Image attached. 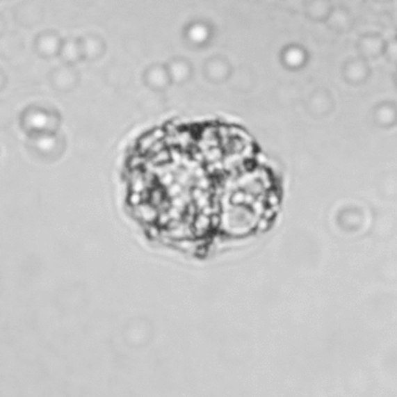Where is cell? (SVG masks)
<instances>
[{
  "mask_svg": "<svg viewBox=\"0 0 397 397\" xmlns=\"http://www.w3.org/2000/svg\"><path fill=\"white\" fill-rule=\"evenodd\" d=\"M305 111L311 118H328L336 107L335 99L333 93L326 88H318L311 93H309L308 98L305 99Z\"/></svg>",
  "mask_w": 397,
  "mask_h": 397,
  "instance_id": "1",
  "label": "cell"
},
{
  "mask_svg": "<svg viewBox=\"0 0 397 397\" xmlns=\"http://www.w3.org/2000/svg\"><path fill=\"white\" fill-rule=\"evenodd\" d=\"M373 74L368 60L360 56L346 59L342 66V79L350 86H362L369 81Z\"/></svg>",
  "mask_w": 397,
  "mask_h": 397,
  "instance_id": "2",
  "label": "cell"
},
{
  "mask_svg": "<svg viewBox=\"0 0 397 397\" xmlns=\"http://www.w3.org/2000/svg\"><path fill=\"white\" fill-rule=\"evenodd\" d=\"M279 62L286 71H301L310 62V53L299 43H290L280 50Z\"/></svg>",
  "mask_w": 397,
  "mask_h": 397,
  "instance_id": "3",
  "label": "cell"
},
{
  "mask_svg": "<svg viewBox=\"0 0 397 397\" xmlns=\"http://www.w3.org/2000/svg\"><path fill=\"white\" fill-rule=\"evenodd\" d=\"M388 41L382 34L364 33L357 39V56H360L368 62L371 59H378L385 56Z\"/></svg>",
  "mask_w": 397,
  "mask_h": 397,
  "instance_id": "4",
  "label": "cell"
},
{
  "mask_svg": "<svg viewBox=\"0 0 397 397\" xmlns=\"http://www.w3.org/2000/svg\"><path fill=\"white\" fill-rule=\"evenodd\" d=\"M204 74L210 83L220 84L229 80L233 74V66L226 56L213 55L206 59Z\"/></svg>",
  "mask_w": 397,
  "mask_h": 397,
  "instance_id": "5",
  "label": "cell"
},
{
  "mask_svg": "<svg viewBox=\"0 0 397 397\" xmlns=\"http://www.w3.org/2000/svg\"><path fill=\"white\" fill-rule=\"evenodd\" d=\"M213 38V26L209 22L193 21L184 29V40L192 48H204Z\"/></svg>",
  "mask_w": 397,
  "mask_h": 397,
  "instance_id": "6",
  "label": "cell"
},
{
  "mask_svg": "<svg viewBox=\"0 0 397 397\" xmlns=\"http://www.w3.org/2000/svg\"><path fill=\"white\" fill-rule=\"evenodd\" d=\"M58 115H54L53 111H48L46 108L32 107L24 111L22 120H24L26 129H32L34 132H46L53 131L50 125H54V122H58Z\"/></svg>",
  "mask_w": 397,
  "mask_h": 397,
  "instance_id": "7",
  "label": "cell"
},
{
  "mask_svg": "<svg viewBox=\"0 0 397 397\" xmlns=\"http://www.w3.org/2000/svg\"><path fill=\"white\" fill-rule=\"evenodd\" d=\"M49 81L54 89L67 92L76 88L80 82V74L77 73L74 66L63 64L50 72Z\"/></svg>",
  "mask_w": 397,
  "mask_h": 397,
  "instance_id": "8",
  "label": "cell"
},
{
  "mask_svg": "<svg viewBox=\"0 0 397 397\" xmlns=\"http://www.w3.org/2000/svg\"><path fill=\"white\" fill-rule=\"evenodd\" d=\"M63 39L53 30H47L38 34L34 40V50L42 58H51L59 55L62 48Z\"/></svg>",
  "mask_w": 397,
  "mask_h": 397,
  "instance_id": "9",
  "label": "cell"
},
{
  "mask_svg": "<svg viewBox=\"0 0 397 397\" xmlns=\"http://www.w3.org/2000/svg\"><path fill=\"white\" fill-rule=\"evenodd\" d=\"M143 81L149 89L165 91L172 83L166 64H152L143 73Z\"/></svg>",
  "mask_w": 397,
  "mask_h": 397,
  "instance_id": "10",
  "label": "cell"
},
{
  "mask_svg": "<svg viewBox=\"0 0 397 397\" xmlns=\"http://www.w3.org/2000/svg\"><path fill=\"white\" fill-rule=\"evenodd\" d=\"M373 123L380 129H393L397 125V104L393 100H384L373 109Z\"/></svg>",
  "mask_w": 397,
  "mask_h": 397,
  "instance_id": "11",
  "label": "cell"
},
{
  "mask_svg": "<svg viewBox=\"0 0 397 397\" xmlns=\"http://www.w3.org/2000/svg\"><path fill=\"white\" fill-rule=\"evenodd\" d=\"M355 23V19L351 12L342 6H334L326 22L327 28L336 33H348L353 29Z\"/></svg>",
  "mask_w": 397,
  "mask_h": 397,
  "instance_id": "12",
  "label": "cell"
},
{
  "mask_svg": "<svg viewBox=\"0 0 397 397\" xmlns=\"http://www.w3.org/2000/svg\"><path fill=\"white\" fill-rule=\"evenodd\" d=\"M166 66L172 83L182 86L191 81L193 76V65L184 57H175L167 63Z\"/></svg>",
  "mask_w": 397,
  "mask_h": 397,
  "instance_id": "13",
  "label": "cell"
},
{
  "mask_svg": "<svg viewBox=\"0 0 397 397\" xmlns=\"http://www.w3.org/2000/svg\"><path fill=\"white\" fill-rule=\"evenodd\" d=\"M83 58L86 62H96L105 55L107 44L98 34H88L81 37Z\"/></svg>",
  "mask_w": 397,
  "mask_h": 397,
  "instance_id": "14",
  "label": "cell"
},
{
  "mask_svg": "<svg viewBox=\"0 0 397 397\" xmlns=\"http://www.w3.org/2000/svg\"><path fill=\"white\" fill-rule=\"evenodd\" d=\"M58 57L63 64L70 65V66H74L77 63L83 62V50L81 44V38H65Z\"/></svg>",
  "mask_w": 397,
  "mask_h": 397,
  "instance_id": "15",
  "label": "cell"
},
{
  "mask_svg": "<svg viewBox=\"0 0 397 397\" xmlns=\"http://www.w3.org/2000/svg\"><path fill=\"white\" fill-rule=\"evenodd\" d=\"M333 8V3L330 0H307L303 3L305 17L317 23H326Z\"/></svg>",
  "mask_w": 397,
  "mask_h": 397,
  "instance_id": "16",
  "label": "cell"
},
{
  "mask_svg": "<svg viewBox=\"0 0 397 397\" xmlns=\"http://www.w3.org/2000/svg\"><path fill=\"white\" fill-rule=\"evenodd\" d=\"M389 62L393 64H397V40L395 39L394 42H388L387 50L385 54Z\"/></svg>",
  "mask_w": 397,
  "mask_h": 397,
  "instance_id": "17",
  "label": "cell"
},
{
  "mask_svg": "<svg viewBox=\"0 0 397 397\" xmlns=\"http://www.w3.org/2000/svg\"><path fill=\"white\" fill-rule=\"evenodd\" d=\"M394 83H395V86H396V88H397V72H396V73H395V75H394Z\"/></svg>",
  "mask_w": 397,
  "mask_h": 397,
  "instance_id": "18",
  "label": "cell"
},
{
  "mask_svg": "<svg viewBox=\"0 0 397 397\" xmlns=\"http://www.w3.org/2000/svg\"><path fill=\"white\" fill-rule=\"evenodd\" d=\"M396 40H397V33H396Z\"/></svg>",
  "mask_w": 397,
  "mask_h": 397,
  "instance_id": "19",
  "label": "cell"
}]
</instances>
